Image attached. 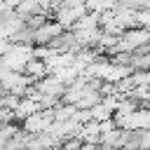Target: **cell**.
<instances>
[{
  "label": "cell",
  "instance_id": "6da1fadb",
  "mask_svg": "<svg viewBox=\"0 0 150 150\" xmlns=\"http://www.w3.org/2000/svg\"><path fill=\"white\" fill-rule=\"evenodd\" d=\"M23 73H26V75H30L33 80H40V77H45V75H49V68H47V63H45V59H38V56H30V59L26 61V66H23Z\"/></svg>",
  "mask_w": 150,
  "mask_h": 150
},
{
  "label": "cell",
  "instance_id": "7a4b0ae2",
  "mask_svg": "<svg viewBox=\"0 0 150 150\" xmlns=\"http://www.w3.org/2000/svg\"><path fill=\"white\" fill-rule=\"evenodd\" d=\"M131 80H134V84L150 87V70H131Z\"/></svg>",
  "mask_w": 150,
  "mask_h": 150
},
{
  "label": "cell",
  "instance_id": "3957f363",
  "mask_svg": "<svg viewBox=\"0 0 150 150\" xmlns=\"http://www.w3.org/2000/svg\"><path fill=\"white\" fill-rule=\"evenodd\" d=\"M59 5H84V0H59Z\"/></svg>",
  "mask_w": 150,
  "mask_h": 150
}]
</instances>
